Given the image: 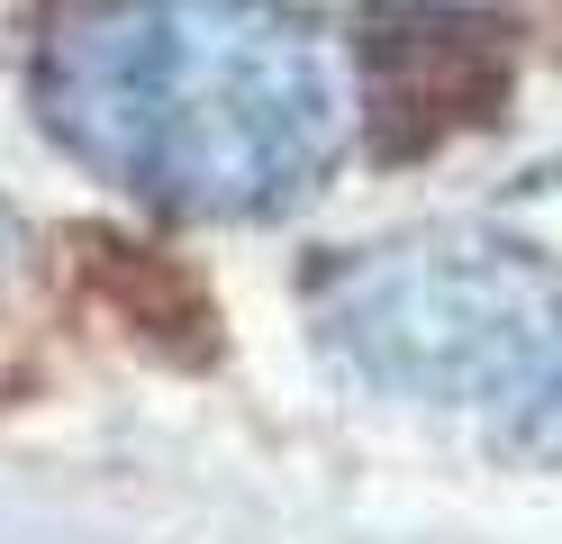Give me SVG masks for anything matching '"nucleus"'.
Returning <instances> with one entry per match:
<instances>
[{"label": "nucleus", "mask_w": 562, "mask_h": 544, "mask_svg": "<svg viewBox=\"0 0 562 544\" xmlns=\"http://www.w3.org/2000/svg\"><path fill=\"white\" fill-rule=\"evenodd\" d=\"M37 119L74 164L172 218H272L345 145V73L291 0H55Z\"/></svg>", "instance_id": "1"}, {"label": "nucleus", "mask_w": 562, "mask_h": 544, "mask_svg": "<svg viewBox=\"0 0 562 544\" xmlns=\"http://www.w3.org/2000/svg\"><path fill=\"white\" fill-rule=\"evenodd\" d=\"M10 264H19V218H10V200H0V281H10Z\"/></svg>", "instance_id": "2"}]
</instances>
